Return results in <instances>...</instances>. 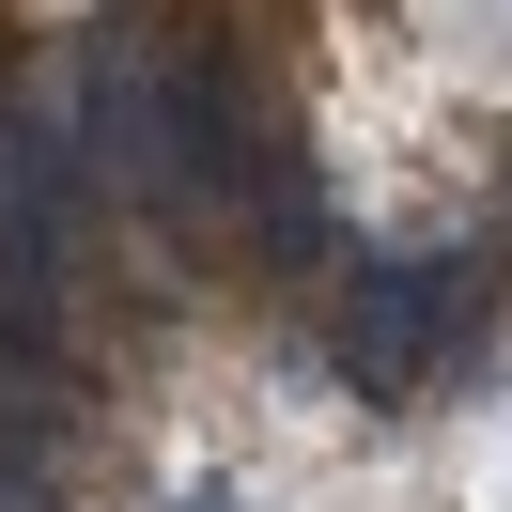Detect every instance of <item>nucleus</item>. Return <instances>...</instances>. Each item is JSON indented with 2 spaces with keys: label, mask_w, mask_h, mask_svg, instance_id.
Segmentation results:
<instances>
[{
  "label": "nucleus",
  "mask_w": 512,
  "mask_h": 512,
  "mask_svg": "<svg viewBox=\"0 0 512 512\" xmlns=\"http://www.w3.org/2000/svg\"><path fill=\"white\" fill-rule=\"evenodd\" d=\"M450 311H466V264H404V280H357V295H342V388L404 404V388L435 373Z\"/></svg>",
  "instance_id": "f257e3e1"
},
{
  "label": "nucleus",
  "mask_w": 512,
  "mask_h": 512,
  "mask_svg": "<svg viewBox=\"0 0 512 512\" xmlns=\"http://www.w3.org/2000/svg\"><path fill=\"white\" fill-rule=\"evenodd\" d=\"M171 512H233V497H171Z\"/></svg>",
  "instance_id": "f03ea898"
}]
</instances>
